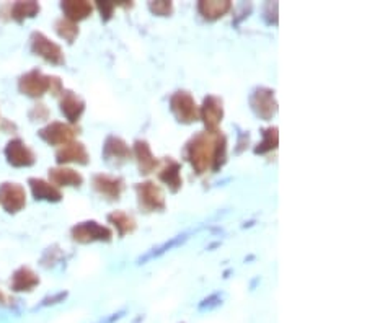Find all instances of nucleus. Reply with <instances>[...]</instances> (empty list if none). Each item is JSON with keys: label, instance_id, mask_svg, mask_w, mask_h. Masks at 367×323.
Here are the masks:
<instances>
[{"label": "nucleus", "instance_id": "f257e3e1", "mask_svg": "<svg viewBox=\"0 0 367 323\" xmlns=\"http://www.w3.org/2000/svg\"><path fill=\"white\" fill-rule=\"evenodd\" d=\"M183 155L190 162L195 173L203 175L216 173L227 164V137L222 131L208 133L201 131L195 134L185 144Z\"/></svg>", "mask_w": 367, "mask_h": 323}, {"label": "nucleus", "instance_id": "f03ea898", "mask_svg": "<svg viewBox=\"0 0 367 323\" xmlns=\"http://www.w3.org/2000/svg\"><path fill=\"white\" fill-rule=\"evenodd\" d=\"M137 204L144 213H163L167 209V201H165V195L162 188L157 185L155 182L137 183L136 188Z\"/></svg>", "mask_w": 367, "mask_h": 323}, {"label": "nucleus", "instance_id": "7ed1b4c3", "mask_svg": "<svg viewBox=\"0 0 367 323\" xmlns=\"http://www.w3.org/2000/svg\"><path fill=\"white\" fill-rule=\"evenodd\" d=\"M170 110L178 123L181 124H193L199 119L198 103L186 90H178L170 97Z\"/></svg>", "mask_w": 367, "mask_h": 323}, {"label": "nucleus", "instance_id": "20e7f679", "mask_svg": "<svg viewBox=\"0 0 367 323\" xmlns=\"http://www.w3.org/2000/svg\"><path fill=\"white\" fill-rule=\"evenodd\" d=\"M70 237L77 244L87 245L93 244V242H105L110 244L113 240V231L108 226H103V224L97 221H85L79 222L70 228Z\"/></svg>", "mask_w": 367, "mask_h": 323}, {"label": "nucleus", "instance_id": "39448f33", "mask_svg": "<svg viewBox=\"0 0 367 323\" xmlns=\"http://www.w3.org/2000/svg\"><path fill=\"white\" fill-rule=\"evenodd\" d=\"M30 46L31 52L37 54V56L41 57L43 61L49 62L52 66H62L66 64V56L64 51L59 44L49 39L46 35L41 33V31H33L30 36Z\"/></svg>", "mask_w": 367, "mask_h": 323}, {"label": "nucleus", "instance_id": "423d86ee", "mask_svg": "<svg viewBox=\"0 0 367 323\" xmlns=\"http://www.w3.org/2000/svg\"><path fill=\"white\" fill-rule=\"evenodd\" d=\"M275 90L268 87H257L250 95V106H252L253 113L259 119L270 121L272 116L277 113V101Z\"/></svg>", "mask_w": 367, "mask_h": 323}, {"label": "nucleus", "instance_id": "0eeeda50", "mask_svg": "<svg viewBox=\"0 0 367 323\" xmlns=\"http://www.w3.org/2000/svg\"><path fill=\"white\" fill-rule=\"evenodd\" d=\"M79 134V128L74 124L62 123V121H52L43 129H39L38 136L43 139L49 146H66V144L72 142Z\"/></svg>", "mask_w": 367, "mask_h": 323}, {"label": "nucleus", "instance_id": "6e6552de", "mask_svg": "<svg viewBox=\"0 0 367 323\" xmlns=\"http://www.w3.org/2000/svg\"><path fill=\"white\" fill-rule=\"evenodd\" d=\"M52 75L43 74L41 70L33 69L23 74L19 80V90L30 98H41L44 93L51 92Z\"/></svg>", "mask_w": 367, "mask_h": 323}, {"label": "nucleus", "instance_id": "1a4fd4ad", "mask_svg": "<svg viewBox=\"0 0 367 323\" xmlns=\"http://www.w3.org/2000/svg\"><path fill=\"white\" fill-rule=\"evenodd\" d=\"M3 155H6L8 165H12L15 168H28L37 164L34 152L30 149L28 144L19 137L7 142L6 149H3Z\"/></svg>", "mask_w": 367, "mask_h": 323}, {"label": "nucleus", "instance_id": "9d476101", "mask_svg": "<svg viewBox=\"0 0 367 323\" xmlns=\"http://www.w3.org/2000/svg\"><path fill=\"white\" fill-rule=\"evenodd\" d=\"M101 155L105 162H108L111 165H116V167H121V165L126 164L128 160H131L132 149L123 137L110 134V136L105 139V142H103Z\"/></svg>", "mask_w": 367, "mask_h": 323}, {"label": "nucleus", "instance_id": "9b49d317", "mask_svg": "<svg viewBox=\"0 0 367 323\" xmlns=\"http://www.w3.org/2000/svg\"><path fill=\"white\" fill-rule=\"evenodd\" d=\"M199 119L203 121L208 133L219 131L224 119V101L216 95L204 97L203 105L199 106Z\"/></svg>", "mask_w": 367, "mask_h": 323}, {"label": "nucleus", "instance_id": "f8f14e48", "mask_svg": "<svg viewBox=\"0 0 367 323\" xmlns=\"http://www.w3.org/2000/svg\"><path fill=\"white\" fill-rule=\"evenodd\" d=\"M0 206L8 214H17L26 206V191L19 183H2L0 185Z\"/></svg>", "mask_w": 367, "mask_h": 323}, {"label": "nucleus", "instance_id": "ddd939ff", "mask_svg": "<svg viewBox=\"0 0 367 323\" xmlns=\"http://www.w3.org/2000/svg\"><path fill=\"white\" fill-rule=\"evenodd\" d=\"M92 186L98 195L105 197L108 201H118L123 195L126 183L121 177H113L108 173H97L92 178Z\"/></svg>", "mask_w": 367, "mask_h": 323}, {"label": "nucleus", "instance_id": "4468645a", "mask_svg": "<svg viewBox=\"0 0 367 323\" xmlns=\"http://www.w3.org/2000/svg\"><path fill=\"white\" fill-rule=\"evenodd\" d=\"M159 179L165 183L172 193H178L183 186V177H181V164L175 160L173 157H165L162 164L159 165Z\"/></svg>", "mask_w": 367, "mask_h": 323}, {"label": "nucleus", "instance_id": "2eb2a0df", "mask_svg": "<svg viewBox=\"0 0 367 323\" xmlns=\"http://www.w3.org/2000/svg\"><path fill=\"white\" fill-rule=\"evenodd\" d=\"M59 108L61 113L64 115V118L67 119V123L75 126L85 113V101L77 93L72 92V90H64V92L61 93Z\"/></svg>", "mask_w": 367, "mask_h": 323}, {"label": "nucleus", "instance_id": "dca6fc26", "mask_svg": "<svg viewBox=\"0 0 367 323\" xmlns=\"http://www.w3.org/2000/svg\"><path fill=\"white\" fill-rule=\"evenodd\" d=\"M56 162L64 167L67 164H77V165H88L90 162V154H88L87 147L82 142L72 141L66 146H62L59 150L56 152Z\"/></svg>", "mask_w": 367, "mask_h": 323}, {"label": "nucleus", "instance_id": "f3484780", "mask_svg": "<svg viewBox=\"0 0 367 323\" xmlns=\"http://www.w3.org/2000/svg\"><path fill=\"white\" fill-rule=\"evenodd\" d=\"M132 155L137 162L139 173L141 175H150L152 172H155L159 168L160 162L157 160V157L152 152L149 142L144 141V139H137L132 146Z\"/></svg>", "mask_w": 367, "mask_h": 323}, {"label": "nucleus", "instance_id": "a211bd4d", "mask_svg": "<svg viewBox=\"0 0 367 323\" xmlns=\"http://www.w3.org/2000/svg\"><path fill=\"white\" fill-rule=\"evenodd\" d=\"M49 182L56 188H80L83 185V175L69 167L49 168Z\"/></svg>", "mask_w": 367, "mask_h": 323}, {"label": "nucleus", "instance_id": "6ab92c4d", "mask_svg": "<svg viewBox=\"0 0 367 323\" xmlns=\"http://www.w3.org/2000/svg\"><path fill=\"white\" fill-rule=\"evenodd\" d=\"M28 185L31 195L37 201H46V203H59L62 201V191L56 188L51 182L43 178H30Z\"/></svg>", "mask_w": 367, "mask_h": 323}, {"label": "nucleus", "instance_id": "aec40b11", "mask_svg": "<svg viewBox=\"0 0 367 323\" xmlns=\"http://www.w3.org/2000/svg\"><path fill=\"white\" fill-rule=\"evenodd\" d=\"M37 286H39V276L30 266H20L10 277L13 293H31Z\"/></svg>", "mask_w": 367, "mask_h": 323}, {"label": "nucleus", "instance_id": "412c9836", "mask_svg": "<svg viewBox=\"0 0 367 323\" xmlns=\"http://www.w3.org/2000/svg\"><path fill=\"white\" fill-rule=\"evenodd\" d=\"M41 12V6L38 2H13L8 3L2 8V13H7L8 20L17 21V23H23L28 18H34L38 13Z\"/></svg>", "mask_w": 367, "mask_h": 323}, {"label": "nucleus", "instance_id": "4be33fe9", "mask_svg": "<svg viewBox=\"0 0 367 323\" xmlns=\"http://www.w3.org/2000/svg\"><path fill=\"white\" fill-rule=\"evenodd\" d=\"M196 8L203 20L216 21L232 10V2L230 0H201Z\"/></svg>", "mask_w": 367, "mask_h": 323}, {"label": "nucleus", "instance_id": "5701e85b", "mask_svg": "<svg viewBox=\"0 0 367 323\" xmlns=\"http://www.w3.org/2000/svg\"><path fill=\"white\" fill-rule=\"evenodd\" d=\"M61 10L64 13L66 20L79 25V21L87 20L92 15L93 6L90 2H85V0H64V2H61Z\"/></svg>", "mask_w": 367, "mask_h": 323}, {"label": "nucleus", "instance_id": "b1692460", "mask_svg": "<svg viewBox=\"0 0 367 323\" xmlns=\"http://www.w3.org/2000/svg\"><path fill=\"white\" fill-rule=\"evenodd\" d=\"M108 222L116 228L119 239L131 235L137 228L136 219L131 214L124 213V211H113V213L108 214Z\"/></svg>", "mask_w": 367, "mask_h": 323}, {"label": "nucleus", "instance_id": "393cba45", "mask_svg": "<svg viewBox=\"0 0 367 323\" xmlns=\"http://www.w3.org/2000/svg\"><path fill=\"white\" fill-rule=\"evenodd\" d=\"M277 144H279V131H277L276 126H268V128L261 129V141L257 144L255 147V154L257 155H265L270 152L277 149Z\"/></svg>", "mask_w": 367, "mask_h": 323}, {"label": "nucleus", "instance_id": "a878e982", "mask_svg": "<svg viewBox=\"0 0 367 323\" xmlns=\"http://www.w3.org/2000/svg\"><path fill=\"white\" fill-rule=\"evenodd\" d=\"M190 233L191 232H185V233H181V235H177V237H173V239H170L168 242H165L163 245H160V246H157V248H152L150 251H147V253L144 255V257H141L137 260V263L139 264H144L149 262V260L152 258H159V257H162L163 253H167V251H170L172 248H175V246H180L185 244V242L190 239Z\"/></svg>", "mask_w": 367, "mask_h": 323}, {"label": "nucleus", "instance_id": "bb28decb", "mask_svg": "<svg viewBox=\"0 0 367 323\" xmlns=\"http://www.w3.org/2000/svg\"><path fill=\"white\" fill-rule=\"evenodd\" d=\"M54 30H56V33L59 35L61 38L69 44H74L75 39H77L79 35H80L79 25L72 23V21H69V20H66L64 17L57 18L56 23H54Z\"/></svg>", "mask_w": 367, "mask_h": 323}, {"label": "nucleus", "instance_id": "cd10ccee", "mask_svg": "<svg viewBox=\"0 0 367 323\" xmlns=\"http://www.w3.org/2000/svg\"><path fill=\"white\" fill-rule=\"evenodd\" d=\"M62 258H64V253H62V250L57 245H52V246H49L46 251H44L43 257H41V262L39 263H41L43 268L49 269V268L54 266V264L59 263Z\"/></svg>", "mask_w": 367, "mask_h": 323}, {"label": "nucleus", "instance_id": "c85d7f7f", "mask_svg": "<svg viewBox=\"0 0 367 323\" xmlns=\"http://www.w3.org/2000/svg\"><path fill=\"white\" fill-rule=\"evenodd\" d=\"M149 10L157 17H172L173 15V2L170 0H152L149 2Z\"/></svg>", "mask_w": 367, "mask_h": 323}, {"label": "nucleus", "instance_id": "c756f323", "mask_svg": "<svg viewBox=\"0 0 367 323\" xmlns=\"http://www.w3.org/2000/svg\"><path fill=\"white\" fill-rule=\"evenodd\" d=\"M28 116L31 121H48L49 116H51V111H49V108L44 103H37L28 111Z\"/></svg>", "mask_w": 367, "mask_h": 323}, {"label": "nucleus", "instance_id": "7c9ffc66", "mask_svg": "<svg viewBox=\"0 0 367 323\" xmlns=\"http://www.w3.org/2000/svg\"><path fill=\"white\" fill-rule=\"evenodd\" d=\"M277 2H268L263 7V18L268 25H277Z\"/></svg>", "mask_w": 367, "mask_h": 323}, {"label": "nucleus", "instance_id": "2f4dec72", "mask_svg": "<svg viewBox=\"0 0 367 323\" xmlns=\"http://www.w3.org/2000/svg\"><path fill=\"white\" fill-rule=\"evenodd\" d=\"M97 8H98V12H100L103 23H108L115 15L116 6L113 2H97Z\"/></svg>", "mask_w": 367, "mask_h": 323}, {"label": "nucleus", "instance_id": "473e14b6", "mask_svg": "<svg viewBox=\"0 0 367 323\" xmlns=\"http://www.w3.org/2000/svg\"><path fill=\"white\" fill-rule=\"evenodd\" d=\"M222 304V295L221 294H212L209 297L203 299V302L199 304V311H212V309L219 307Z\"/></svg>", "mask_w": 367, "mask_h": 323}, {"label": "nucleus", "instance_id": "72a5a7b5", "mask_svg": "<svg viewBox=\"0 0 367 323\" xmlns=\"http://www.w3.org/2000/svg\"><path fill=\"white\" fill-rule=\"evenodd\" d=\"M67 295H69V293H66V291H62V293H57L54 295H49V297H44L41 300V304L38 305V309L49 307V305H56V304H59V302H64V300L67 299Z\"/></svg>", "mask_w": 367, "mask_h": 323}, {"label": "nucleus", "instance_id": "f704fd0d", "mask_svg": "<svg viewBox=\"0 0 367 323\" xmlns=\"http://www.w3.org/2000/svg\"><path fill=\"white\" fill-rule=\"evenodd\" d=\"M248 144H250V134H248V131H247V133H245V131H240V133H239V139H237L235 154L239 155V154H241V152H244V150H247Z\"/></svg>", "mask_w": 367, "mask_h": 323}, {"label": "nucleus", "instance_id": "c9c22d12", "mask_svg": "<svg viewBox=\"0 0 367 323\" xmlns=\"http://www.w3.org/2000/svg\"><path fill=\"white\" fill-rule=\"evenodd\" d=\"M2 131L3 133H15L17 131V124L15 123H10V121H7V119H3Z\"/></svg>", "mask_w": 367, "mask_h": 323}, {"label": "nucleus", "instance_id": "e433bc0d", "mask_svg": "<svg viewBox=\"0 0 367 323\" xmlns=\"http://www.w3.org/2000/svg\"><path fill=\"white\" fill-rule=\"evenodd\" d=\"M124 313H126V312H118V313H115V315H113V317H110L108 320H106L105 323H113V322H116V320H119V318H123V317H124Z\"/></svg>", "mask_w": 367, "mask_h": 323}]
</instances>
